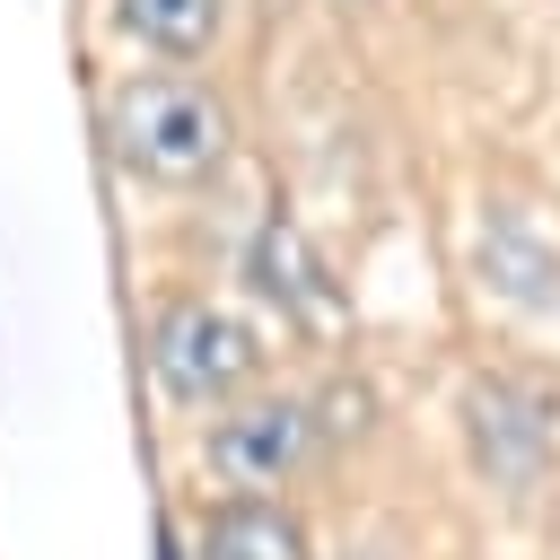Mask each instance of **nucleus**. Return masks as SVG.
Masks as SVG:
<instances>
[{
    "mask_svg": "<svg viewBox=\"0 0 560 560\" xmlns=\"http://www.w3.org/2000/svg\"><path fill=\"white\" fill-rule=\"evenodd\" d=\"M105 140L131 175L149 184H201L219 175L228 158V105L201 88V79H175V70H140L105 96Z\"/></svg>",
    "mask_w": 560,
    "mask_h": 560,
    "instance_id": "obj_1",
    "label": "nucleus"
},
{
    "mask_svg": "<svg viewBox=\"0 0 560 560\" xmlns=\"http://www.w3.org/2000/svg\"><path fill=\"white\" fill-rule=\"evenodd\" d=\"M254 332L228 315V306H210V298H175L166 315H158V332H149V368H158V385L175 394V402H192V411H210V402H228L245 376H254Z\"/></svg>",
    "mask_w": 560,
    "mask_h": 560,
    "instance_id": "obj_2",
    "label": "nucleus"
},
{
    "mask_svg": "<svg viewBox=\"0 0 560 560\" xmlns=\"http://www.w3.org/2000/svg\"><path fill=\"white\" fill-rule=\"evenodd\" d=\"M315 446V411L289 402V394H262V402H236L219 429H210V472L236 481V490H280Z\"/></svg>",
    "mask_w": 560,
    "mask_h": 560,
    "instance_id": "obj_3",
    "label": "nucleus"
},
{
    "mask_svg": "<svg viewBox=\"0 0 560 560\" xmlns=\"http://www.w3.org/2000/svg\"><path fill=\"white\" fill-rule=\"evenodd\" d=\"M201 560H306V525L262 499V490H236L201 516Z\"/></svg>",
    "mask_w": 560,
    "mask_h": 560,
    "instance_id": "obj_4",
    "label": "nucleus"
},
{
    "mask_svg": "<svg viewBox=\"0 0 560 560\" xmlns=\"http://www.w3.org/2000/svg\"><path fill=\"white\" fill-rule=\"evenodd\" d=\"M219 18L228 0H114V26L158 61H201L219 44Z\"/></svg>",
    "mask_w": 560,
    "mask_h": 560,
    "instance_id": "obj_5",
    "label": "nucleus"
},
{
    "mask_svg": "<svg viewBox=\"0 0 560 560\" xmlns=\"http://www.w3.org/2000/svg\"><path fill=\"white\" fill-rule=\"evenodd\" d=\"M359 560H376V551H359Z\"/></svg>",
    "mask_w": 560,
    "mask_h": 560,
    "instance_id": "obj_6",
    "label": "nucleus"
}]
</instances>
